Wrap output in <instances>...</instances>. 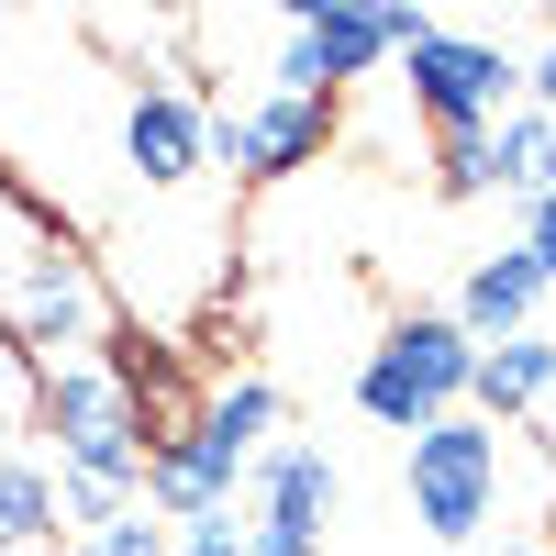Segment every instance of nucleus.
Wrapping results in <instances>:
<instances>
[{"label":"nucleus","mask_w":556,"mask_h":556,"mask_svg":"<svg viewBox=\"0 0 556 556\" xmlns=\"http://www.w3.org/2000/svg\"><path fill=\"white\" fill-rule=\"evenodd\" d=\"M34 412H45V434H56V513H67V534L123 523L134 490H146V445H156L146 412H134V390L101 356H78V367H45Z\"/></svg>","instance_id":"nucleus-1"},{"label":"nucleus","mask_w":556,"mask_h":556,"mask_svg":"<svg viewBox=\"0 0 556 556\" xmlns=\"http://www.w3.org/2000/svg\"><path fill=\"white\" fill-rule=\"evenodd\" d=\"M468 334H456L445 312H412V323H390L379 345H367V367H356V401H367V424H390L401 445L412 434H434L445 412H468Z\"/></svg>","instance_id":"nucleus-2"},{"label":"nucleus","mask_w":556,"mask_h":556,"mask_svg":"<svg viewBox=\"0 0 556 556\" xmlns=\"http://www.w3.org/2000/svg\"><path fill=\"white\" fill-rule=\"evenodd\" d=\"M401 501H412V523H424L434 545H479L490 513H501V434L468 424V412H445L434 434H412V456H401Z\"/></svg>","instance_id":"nucleus-3"},{"label":"nucleus","mask_w":556,"mask_h":556,"mask_svg":"<svg viewBox=\"0 0 556 556\" xmlns=\"http://www.w3.org/2000/svg\"><path fill=\"white\" fill-rule=\"evenodd\" d=\"M401 56H412V101H424L434 134H490L501 112H513V67H501V45H468L412 12L401 23Z\"/></svg>","instance_id":"nucleus-4"},{"label":"nucleus","mask_w":556,"mask_h":556,"mask_svg":"<svg viewBox=\"0 0 556 556\" xmlns=\"http://www.w3.org/2000/svg\"><path fill=\"white\" fill-rule=\"evenodd\" d=\"M0 312H12V345H34L45 367H78V345H101V290L67 245H23Z\"/></svg>","instance_id":"nucleus-5"},{"label":"nucleus","mask_w":556,"mask_h":556,"mask_svg":"<svg viewBox=\"0 0 556 556\" xmlns=\"http://www.w3.org/2000/svg\"><path fill=\"white\" fill-rule=\"evenodd\" d=\"M401 23L412 12H290L267 89H290V101H334L345 78H367L379 56H401Z\"/></svg>","instance_id":"nucleus-6"},{"label":"nucleus","mask_w":556,"mask_h":556,"mask_svg":"<svg viewBox=\"0 0 556 556\" xmlns=\"http://www.w3.org/2000/svg\"><path fill=\"white\" fill-rule=\"evenodd\" d=\"M201 123H212V167H235V178H290V167H312L334 146V101H290V89L223 101Z\"/></svg>","instance_id":"nucleus-7"},{"label":"nucleus","mask_w":556,"mask_h":556,"mask_svg":"<svg viewBox=\"0 0 556 556\" xmlns=\"http://www.w3.org/2000/svg\"><path fill=\"white\" fill-rule=\"evenodd\" d=\"M123 167H134V190H146V201L201 190L212 123H201V101H190V78H146V89L123 101Z\"/></svg>","instance_id":"nucleus-8"},{"label":"nucleus","mask_w":556,"mask_h":556,"mask_svg":"<svg viewBox=\"0 0 556 556\" xmlns=\"http://www.w3.org/2000/svg\"><path fill=\"white\" fill-rule=\"evenodd\" d=\"M323 513H334V468L312 445H278L256 468V513H245V556H312Z\"/></svg>","instance_id":"nucleus-9"},{"label":"nucleus","mask_w":556,"mask_h":556,"mask_svg":"<svg viewBox=\"0 0 556 556\" xmlns=\"http://www.w3.org/2000/svg\"><path fill=\"white\" fill-rule=\"evenodd\" d=\"M235 479H245V456H223L201 424H167L146 445V501L178 523H201V513H235Z\"/></svg>","instance_id":"nucleus-10"},{"label":"nucleus","mask_w":556,"mask_h":556,"mask_svg":"<svg viewBox=\"0 0 556 556\" xmlns=\"http://www.w3.org/2000/svg\"><path fill=\"white\" fill-rule=\"evenodd\" d=\"M468 401H479L468 424H490V434L523 424V412H545V401H556V345H545V334H501V345H479V356H468Z\"/></svg>","instance_id":"nucleus-11"},{"label":"nucleus","mask_w":556,"mask_h":556,"mask_svg":"<svg viewBox=\"0 0 556 556\" xmlns=\"http://www.w3.org/2000/svg\"><path fill=\"white\" fill-rule=\"evenodd\" d=\"M534 301H545V278L523 267V245H501V256H479L468 267V290H456V334L468 345H501V334H534Z\"/></svg>","instance_id":"nucleus-12"},{"label":"nucleus","mask_w":556,"mask_h":556,"mask_svg":"<svg viewBox=\"0 0 556 556\" xmlns=\"http://www.w3.org/2000/svg\"><path fill=\"white\" fill-rule=\"evenodd\" d=\"M490 190H523V201L556 190V123L545 112H501L490 123Z\"/></svg>","instance_id":"nucleus-13"},{"label":"nucleus","mask_w":556,"mask_h":556,"mask_svg":"<svg viewBox=\"0 0 556 556\" xmlns=\"http://www.w3.org/2000/svg\"><path fill=\"white\" fill-rule=\"evenodd\" d=\"M190 424H201L223 456H267V434H278V390H267V379H223L212 401H190Z\"/></svg>","instance_id":"nucleus-14"},{"label":"nucleus","mask_w":556,"mask_h":556,"mask_svg":"<svg viewBox=\"0 0 556 556\" xmlns=\"http://www.w3.org/2000/svg\"><path fill=\"white\" fill-rule=\"evenodd\" d=\"M45 534H56V479L12 456V468H0V545L23 556V545H45Z\"/></svg>","instance_id":"nucleus-15"},{"label":"nucleus","mask_w":556,"mask_h":556,"mask_svg":"<svg viewBox=\"0 0 556 556\" xmlns=\"http://www.w3.org/2000/svg\"><path fill=\"white\" fill-rule=\"evenodd\" d=\"M434 178H445V201H479V190H490V134H445V146H434Z\"/></svg>","instance_id":"nucleus-16"},{"label":"nucleus","mask_w":556,"mask_h":556,"mask_svg":"<svg viewBox=\"0 0 556 556\" xmlns=\"http://www.w3.org/2000/svg\"><path fill=\"white\" fill-rule=\"evenodd\" d=\"M67 556H167V523H146V513H123V523H101V534H78Z\"/></svg>","instance_id":"nucleus-17"},{"label":"nucleus","mask_w":556,"mask_h":556,"mask_svg":"<svg viewBox=\"0 0 556 556\" xmlns=\"http://www.w3.org/2000/svg\"><path fill=\"white\" fill-rule=\"evenodd\" d=\"M523 267L556 290V190H545V201H523Z\"/></svg>","instance_id":"nucleus-18"},{"label":"nucleus","mask_w":556,"mask_h":556,"mask_svg":"<svg viewBox=\"0 0 556 556\" xmlns=\"http://www.w3.org/2000/svg\"><path fill=\"white\" fill-rule=\"evenodd\" d=\"M178 556H245V513H201L178 534Z\"/></svg>","instance_id":"nucleus-19"},{"label":"nucleus","mask_w":556,"mask_h":556,"mask_svg":"<svg viewBox=\"0 0 556 556\" xmlns=\"http://www.w3.org/2000/svg\"><path fill=\"white\" fill-rule=\"evenodd\" d=\"M534 101H545V123H556V56H545V67H534Z\"/></svg>","instance_id":"nucleus-20"},{"label":"nucleus","mask_w":556,"mask_h":556,"mask_svg":"<svg viewBox=\"0 0 556 556\" xmlns=\"http://www.w3.org/2000/svg\"><path fill=\"white\" fill-rule=\"evenodd\" d=\"M0 556H12V545H0Z\"/></svg>","instance_id":"nucleus-21"}]
</instances>
